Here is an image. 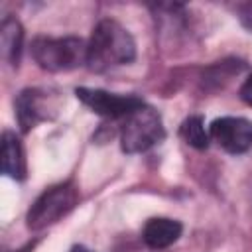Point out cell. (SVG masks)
I'll return each mask as SVG.
<instances>
[{"instance_id": "obj_1", "label": "cell", "mask_w": 252, "mask_h": 252, "mask_svg": "<svg viewBox=\"0 0 252 252\" xmlns=\"http://www.w3.org/2000/svg\"><path fill=\"white\" fill-rule=\"evenodd\" d=\"M136 57V41L132 33L116 20L104 18L87 41V67L93 73H106L114 67L128 65Z\"/></svg>"}, {"instance_id": "obj_2", "label": "cell", "mask_w": 252, "mask_h": 252, "mask_svg": "<svg viewBox=\"0 0 252 252\" xmlns=\"http://www.w3.org/2000/svg\"><path fill=\"white\" fill-rule=\"evenodd\" d=\"M30 53L37 67H41L43 71L65 73L87 63V41L75 35H37L32 41Z\"/></svg>"}, {"instance_id": "obj_3", "label": "cell", "mask_w": 252, "mask_h": 252, "mask_svg": "<svg viewBox=\"0 0 252 252\" xmlns=\"http://www.w3.org/2000/svg\"><path fill=\"white\" fill-rule=\"evenodd\" d=\"M165 138L161 114L146 102L120 120V148L124 154H142Z\"/></svg>"}, {"instance_id": "obj_4", "label": "cell", "mask_w": 252, "mask_h": 252, "mask_svg": "<svg viewBox=\"0 0 252 252\" xmlns=\"http://www.w3.org/2000/svg\"><path fill=\"white\" fill-rule=\"evenodd\" d=\"M79 203V189L73 181H63L45 189L30 207L28 211V228L30 230H43L63 217H67Z\"/></svg>"}, {"instance_id": "obj_5", "label": "cell", "mask_w": 252, "mask_h": 252, "mask_svg": "<svg viewBox=\"0 0 252 252\" xmlns=\"http://www.w3.org/2000/svg\"><path fill=\"white\" fill-rule=\"evenodd\" d=\"M75 94L94 114L108 118V120H114V122H120L136 106L144 104V100L136 94H118V93H108L102 89L79 87V89H75Z\"/></svg>"}, {"instance_id": "obj_6", "label": "cell", "mask_w": 252, "mask_h": 252, "mask_svg": "<svg viewBox=\"0 0 252 252\" xmlns=\"http://www.w3.org/2000/svg\"><path fill=\"white\" fill-rule=\"evenodd\" d=\"M209 136L226 154L240 156L252 148V122L242 116H220L211 122Z\"/></svg>"}, {"instance_id": "obj_7", "label": "cell", "mask_w": 252, "mask_h": 252, "mask_svg": "<svg viewBox=\"0 0 252 252\" xmlns=\"http://www.w3.org/2000/svg\"><path fill=\"white\" fill-rule=\"evenodd\" d=\"M16 118L22 132H30L39 122L49 120L57 112V100L49 91L43 89H24L16 100Z\"/></svg>"}, {"instance_id": "obj_8", "label": "cell", "mask_w": 252, "mask_h": 252, "mask_svg": "<svg viewBox=\"0 0 252 252\" xmlns=\"http://www.w3.org/2000/svg\"><path fill=\"white\" fill-rule=\"evenodd\" d=\"M183 232V224L169 217H154L148 219L142 228V240L152 250H163L169 248L179 240Z\"/></svg>"}, {"instance_id": "obj_9", "label": "cell", "mask_w": 252, "mask_h": 252, "mask_svg": "<svg viewBox=\"0 0 252 252\" xmlns=\"http://www.w3.org/2000/svg\"><path fill=\"white\" fill-rule=\"evenodd\" d=\"M2 173L8 175L14 181H24L28 173L26 165V154L22 148L20 138L14 132H4L2 134Z\"/></svg>"}, {"instance_id": "obj_10", "label": "cell", "mask_w": 252, "mask_h": 252, "mask_svg": "<svg viewBox=\"0 0 252 252\" xmlns=\"http://www.w3.org/2000/svg\"><path fill=\"white\" fill-rule=\"evenodd\" d=\"M22 45H24L22 24L16 18H4L2 26H0V47H2V57L12 67H18V63H20Z\"/></svg>"}, {"instance_id": "obj_11", "label": "cell", "mask_w": 252, "mask_h": 252, "mask_svg": "<svg viewBox=\"0 0 252 252\" xmlns=\"http://www.w3.org/2000/svg\"><path fill=\"white\" fill-rule=\"evenodd\" d=\"M179 136L185 140V144H189L191 148L195 150H207L209 148V142H211V136H209V130L205 128V122L201 116L193 114V116H187L181 126H179Z\"/></svg>"}, {"instance_id": "obj_12", "label": "cell", "mask_w": 252, "mask_h": 252, "mask_svg": "<svg viewBox=\"0 0 252 252\" xmlns=\"http://www.w3.org/2000/svg\"><path fill=\"white\" fill-rule=\"evenodd\" d=\"M238 20L242 22V26H244L246 30L252 32V2L238 6Z\"/></svg>"}, {"instance_id": "obj_13", "label": "cell", "mask_w": 252, "mask_h": 252, "mask_svg": "<svg viewBox=\"0 0 252 252\" xmlns=\"http://www.w3.org/2000/svg\"><path fill=\"white\" fill-rule=\"evenodd\" d=\"M240 96H242V100H244L246 104L252 106V73H250L248 79L244 81V85H242V89H240Z\"/></svg>"}, {"instance_id": "obj_14", "label": "cell", "mask_w": 252, "mask_h": 252, "mask_svg": "<svg viewBox=\"0 0 252 252\" xmlns=\"http://www.w3.org/2000/svg\"><path fill=\"white\" fill-rule=\"evenodd\" d=\"M71 252H93V250H89V248L83 246V244H75V246L71 248Z\"/></svg>"}]
</instances>
